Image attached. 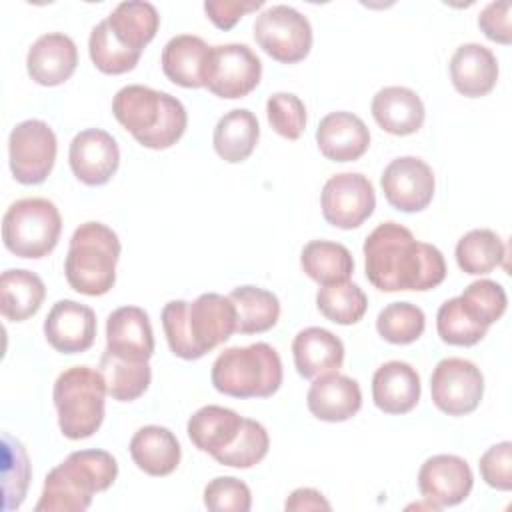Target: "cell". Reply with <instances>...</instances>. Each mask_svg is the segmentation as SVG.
<instances>
[{"label":"cell","instance_id":"2","mask_svg":"<svg viewBox=\"0 0 512 512\" xmlns=\"http://www.w3.org/2000/svg\"><path fill=\"white\" fill-rule=\"evenodd\" d=\"M162 328L174 356L198 360L236 332V308L216 292H204L194 302L170 300L162 308Z\"/></svg>","mask_w":512,"mask_h":512},{"label":"cell","instance_id":"13","mask_svg":"<svg viewBox=\"0 0 512 512\" xmlns=\"http://www.w3.org/2000/svg\"><path fill=\"white\" fill-rule=\"evenodd\" d=\"M430 394L440 412L466 416L478 408L484 396V376L466 358H444L430 376Z\"/></svg>","mask_w":512,"mask_h":512},{"label":"cell","instance_id":"39","mask_svg":"<svg viewBox=\"0 0 512 512\" xmlns=\"http://www.w3.org/2000/svg\"><path fill=\"white\" fill-rule=\"evenodd\" d=\"M88 52L92 64L102 74H126L136 68L142 54L124 48L110 32L106 20L98 22L88 38Z\"/></svg>","mask_w":512,"mask_h":512},{"label":"cell","instance_id":"1","mask_svg":"<svg viewBox=\"0 0 512 512\" xmlns=\"http://www.w3.org/2000/svg\"><path fill=\"white\" fill-rule=\"evenodd\" d=\"M364 268L368 282L382 292H426L446 278L442 252L414 238L398 222L378 224L364 240Z\"/></svg>","mask_w":512,"mask_h":512},{"label":"cell","instance_id":"47","mask_svg":"<svg viewBox=\"0 0 512 512\" xmlns=\"http://www.w3.org/2000/svg\"><path fill=\"white\" fill-rule=\"evenodd\" d=\"M262 4V0H206L204 12L216 28L230 30L244 14L258 10Z\"/></svg>","mask_w":512,"mask_h":512},{"label":"cell","instance_id":"6","mask_svg":"<svg viewBox=\"0 0 512 512\" xmlns=\"http://www.w3.org/2000/svg\"><path fill=\"white\" fill-rule=\"evenodd\" d=\"M282 378V360L266 342L226 348L210 372L212 386L232 398H270L282 386Z\"/></svg>","mask_w":512,"mask_h":512},{"label":"cell","instance_id":"43","mask_svg":"<svg viewBox=\"0 0 512 512\" xmlns=\"http://www.w3.org/2000/svg\"><path fill=\"white\" fill-rule=\"evenodd\" d=\"M266 116L272 130L286 140H298L306 128V106L292 92L272 94L266 102Z\"/></svg>","mask_w":512,"mask_h":512},{"label":"cell","instance_id":"30","mask_svg":"<svg viewBox=\"0 0 512 512\" xmlns=\"http://www.w3.org/2000/svg\"><path fill=\"white\" fill-rule=\"evenodd\" d=\"M260 138L258 118L248 108L226 112L214 126L212 144L216 154L228 164H240L250 158Z\"/></svg>","mask_w":512,"mask_h":512},{"label":"cell","instance_id":"38","mask_svg":"<svg viewBox=\"0 0 512 512\" xmlns=\"http://www.w3.org/2000/svg\"><path fill=\"white\" fill-rule=\"evenodd\" d=\"M426 328L422 308L412 302H392L384 306L376 318L378 334L390 344H412Z\"/></svg>","mask_w":512,"mask_h":512},{"label":"cell","instance_id":"9","mask_svg":"<svg viewBox=\"0 0 512 512\" xmlns=\"http://www.w3.org/2000/svg\"><path fill=\"white\" fill-rule=\"evenodd\" d=\"M254 40L270 58L282 64H296L310 54L312 26L296 8L276 4L256 16Z\"/></svg>","mask_w":512,"mask_h":512},{"label":"cell","instance_id":"41","mask_svg":"<svg viewBox=\"0 0 512 512\" xmlns=\"http://www.w3.org/2000/svg\"><path fill=\"white\" fill-rule=\"evenodd\" d=\"M2 478H4V510H14L24 502L30 482V460L20 440L10 434L2 436Z\"/></svg>","mask_w":512,"mask_h":512},{"label":"cell","instance_id":"16","mask_svg":"<svg viewBox=\"0 0 512 512\" xmlns=\"http://www.w3.org/2000/svg\"><path fill=\"white\" fill-rule=\"evenodd\" d=\"M474 486L468 462L456 454H436L424 460L418 470V488L426 502L438 508L464 502Z\"/></svg>","mask_w":512,"mask_h":512},{"label":"cell","instance_id":"25","mask_svg":"<svg viewBox=\"0 0 512 512\" xmlns=\"http://www.w3.org/2000/svg\"><path fill=\"white\" fill-rule=\"evenodd\" d=\"M376 124L394 136H408L422 128L426 110L420 96L406 86L380 88L370 104Z\"/></svg>","mask_w":512,"mask_h":512},{"label":"cell","instance_id":"46","mask_svg":"<svg viewBox=\"0 0 512 512\" xmlns=\"http://www.w3.org/2000/svg\"><path fill=\"white\" fill-rule=\"evenodd\" d=\"M510 2H490L478 14V28L492 42L508 46L512 42V26H510Z\"/></svg>","mask_w":512,"mask_h":512},{"label":"cell","instance_id":"15","mask_svg":"<svg viewBox=\"0 0 512 512\" xmlns=\"http://www.w3.org/2000/svg\"><path fill=\"white\" fill-rule=\"evenodd\" d=\"M68 164L76 180L86 186L106 184L118 170L120 148L112 134L100 128L78 132L68 150Z\"/></svg>","mask_w":512,"mask_h":512},{"label":"cell","instance_id":"33","mask_svg":"<svg viewBox=\"0 0 512 512\" xmlns=\"http://www.w3.org/2000/svg\"><path fill=\"white\" fill-rule=\"evenodd\" d=\"M300 266L320 286L346 282L354 272V258L344 244L312 240L300 252Z\"/></svg>","mask_w":512,"mask_h":512},{"label":"cell","instance_id":"14","mask_svg":"<svg viewBox=\"0 0 512 512\" xmlns=\"http://www.w3.org/2000/svg\"><path fill=\"white\" fill-rule=\"evenodd\" d=\"M380 184L386 202L406 214L428 208L436 190L432 168L416 156L394 158L384 168Z\"/></svg>","mask_w":512,"mask_h":512},{"label":"cell","instance_id":"48","mask_svg":"<svg viewBox=\"0 0 512 512\" xmlns=\"http://www.w3.org/2000/svg\"><path fill=\"white\" fill-rule=\"evenodd\" d=\"M286 510L290 512H306V510H330V502L322 496V492L314 490V488H296L286 504H284Z\"/></svg>","mask_w":512,"mask_h":512},{"label":"cell","instance_id":"40","mask_svg":"<svg viewBox=\"0 0 512 512\" xmlns=\"http://www.w3.org/2000/svg\"><path fill=\"white\" fill-rule=\"evenodd\" d=\"M462 310L478 324L490 328L506 312L508 296L506 290L488 278L476 280L464 288L458 296Z\"/></svg>","mask_w":512,"mask_h":512},{"label":"cell","instance_id":"45","mask_svg":"<svg viewBox=\"0 0 512 512\" xmlns=\"http://www.w3.org/2000/svg\"><path fill=\"white\" fill-rule=\"evenodd\" d=\"M482 480L496 490L508 492L512 488V442L504 440L490 446L478 462Z\"/></svg>","mask_w":512,"mask_h":512},{"label":"cell","instance_id":"44","mask_svg":"<svg viewBox=\"0 0 512 512\" xmlns=\"http://www.w3.org/2000/svg\"><path fill=\"white\" fill-rule=\"evenodd\" d=\"M204 506L214 512H248L252 494L240 478L216 476L204 488Z\"/></svg>","mask_w":512,"mask_h":512},{"label":"cell","instance_id":"8","mask_svg":"<svg viewBox=\"0 0 512 512\" xmlns=\"http://www.w3.org/2000/svg\"><path fill=\"white\" fill-rule=\"evenodd\" d=\"M62 232V218L48 198H22L8 206L2 216L4 246L18 258L48 256Z\"/></svg>","mask_w":512,"mask_h":512},{"label":"cell","instance_id":"11","mask_svg":"<svg viewBox=\"0 0 512 512\" xmlns=\"http://www.w3.org/2000/svg\"><path fill=\"white\" fill-rule=\"evenodd\" d=\"M262 78V62L256 52L246 44H220L212 46L204 88L224 100L248 96Z\"/></svg>","mask_w":512,"mask_h":512},{"label":"cell","instance_id":"5","mask_svg":"<svg viewBox=\"0 0 512 512\" xmlns=\"http://www.w3.org/2000/svg\"><path fill=\"white\" fill-rule=\"evenodd\" d=\"M120 240L112 228L102 222L80 224L64 258V274L72 290L86 296H102L116 282V264L120 258Z\"/></svg>","mask_w":512,"mask_h":512},{"label":"cell","instance_id":"7","mask_svg":"<svg viewBox=\"0 0 512 512\" xmlns=\"http://www.w3.org/2000/svg\"><path fill=\"white\" fill-rule=\"evenodd\" d=\"M106 382L100 370L72 366L64 370L52 390L60 432L70 440L90 438L104 422Z\"/></svg>","mask_w":512,"mask_h":512},{"label":"cell","instance_id":"37","mask_svg":"<svg viewBox=\"0 0 512 512\" xmlns=\"http://www.w3.org/2000/svg\"><path fill=\"white\" fill-rule=\"evenodd\" d=\"M268 448H270V436L266 428L252 418H244L232 444H228L222 452H218L212 458L218 464H224L230 468H252L264 460V456L268 454Z\"/></svg>","mask_w":512,"mask_h":512},{"label":"cell","instance_id":"27","mask_svg":"<svg viewBox=\"0 0 512 512\" xmlns=\"http://www.w3.org/2000/svg\"><path fill=\"white\" fill-rule=\"evenodd\" d=\"M134 464L148 476L172 474L182 458L178 438L164 426H144L130 440Z\"/></svg>","mask_w":512,"mask_h":512},{"label":"cell","instance_id":"23","mask_svg":"<svg viewBox=\"0 0 512 512\" xmlns=\"http://www.w3.org/2000/svg\"><path fill=\"white\" fill-rule=\"evenodd\" d=\"M450 80L466 98L486 96L498 82V60L490 48L478 42L462 44L450 58Z\"/></svg>","mask_w":512,"mask_h":512},{"label":"cell","instance_id":"28","mask_svg":"<svg viewBox=\"0 0 512 512\" xmlns=\"http://www.w3.org/2000/svg\"><path fill=\"white\" fill-rule=\"evenodd\" d=\"M112 36L128 50L142 54L160 28V14L154 4L144 0L120 2L106 18Z\"/></svg>","mask_w":512,"mask_h":512},{"label":"cell","instance_id":"31","mask_svg":"<svg viewBox=\"0 0 512 512\" xmlns=\"http://www.w3.org/2000/svg\"><path fill=\"white\" fill-rule=\"evenodd\" d=\"M46 298L42 278L24 268L4 270L0 276V312L10 322L34 316Z\"/></svg>","mask_w":512,"mask_h":512},{"label":"cell","instance_id":"20","mask_svg":"<svg viewBox=\"0 0 512 512\" xmlns=\"http://www.w3.org/2000/svg\"><path fill=\"white\" fill-rule=\"evenodd\" d=\"M78 66V48L74 40L62 32L42 34L28 50V76L40 86L64 84Z\"/></svg>","mask_w":512,"mask_h":512},{"label":"cell","instance_id":"4","mask_svg":"<svg viewBox=\"0 0 512 512\" xmlns=\"http://www.w3.org/2000/svg\"><path fill=\"white\" fill-rule=\"evenodd\" d=\"M118 476V462L106 450H76L54 466L40 494L36 512H84L94 492L108 490Z\"/></svg>","mask_w":512,"mask_h":512},{"label":"cell","instance_id":"19","mask_svg":"<svg viewBox=\"0 0 512 512\" xmlns=\"http://www.w3.org/2000/svg\"><path fill=\"white\" fill-rule=\"evenodd\" d=\"M316 144L320 154L332 162H354L366 154L370 130L352 112H330L316 128Z\"/></svg>","mask_w":512,"mask_h":512},{"label":"cell","instance_id":"32","mask_svg":"<svg viewBox=\"0 0 512 512\" xmlns=\"http://www.w3.org/2000/svg\"><path fill=\"white\" fill-rule=\"evenodd\" d=\"M228 298L236 308L238 334L268 332L280 318V300L270 290L246 284L234 288Z\"/></svg>","mask_w":512,"mask_h":512},{"label":"cell","instance_id":"26","mask_svg":"<svg viewBox=\"0 0 512 512\" xmlns=\"http://www.w3.org/2000/svg\"><path fill=\"white\" fill-rule=\"evenodd\" d=\"M212 46L200 36L178 34L162 50L164 76L182 88H202Z\"/></svg>","mask_w":512,"mask_h":512},{"label":"cell","instance_id":"36","mask_svg":"<svg viewBox=\"0 0 512 512\" xmlns=\"http://www.w3.org/2000/svg\"><path fill=\"white\" fill-rule=\"evenodd\" d=\"M316 306L326 320L350 326L364 318L368 298L358 284L346 280L322 286L316 294Z\"/></svg>","mask_w":512,"mask_h":512},{"label":"cell","instance_id":"3","mask_svg":"<svg viewBox=\"0 0 512 512\" xmlns=\"http://www.w3.org/2000/svg\"><path fill=\"white\" fill-rule=\"evenodd\" d=\"M112 114L138 144L150 150L174 146L188 126L186 108L176 96L142 84L120 88L112 100Z\"/></svg>","mask_w":512,"mask_h":512},{"label":"cell","instance_id":"10","mask_svg":"<svg viewBox=\"0 0 512 512\" xmlns=\"http://www.w3.org/2000/svg\"><path fill=\"white\" fill-rule=\"evenodd\" d=\"M56 152V134L44 120H24L8 136L10 172L20 184H42L54 168Z\"/></svg>","mask_w":512,"mask_h":512},{"label":"cell","instance_id":"18","mask_svg":"<svg viewBox=\"0 0 512 512\" xmlns=\"http://www.w3.org/2000/svg\"><path fill=\"white\" fill-rule=\"evenodd\" d=\"M106 350L118 358L148 362L154 354V332L140 306L116 308L106 320Z\"/></svg>","mask_w":512,"mask_h":512},{"label":"cell","instance_id":"42","mask_svg":"<svg viewBox=\"0 0 512 512\" xmlns=\"http://www.w3.org/2000/svg\"><path fill=\"white\" fill-rule=\"evenodd\" d=\"M436 330L442 342L450 346H474L478 344L488 328L474 322L460 306L458 296L446 300L436 314Z\"/></svg>","mask_w":512,"mask_h":512},{"label":"cell","instance_id":"29","mask_svg":"<svg viewBox=\"0 0 512 512\" xmlns=\"http://www.w3.org/2000/svg\"><path fill=\"white\" fill-rule=\"evenodd\" d=\"M242 416L224 406L208 404L198 408L186 424V432L190 442L200 450L210 456H216L222 452L232 440L236 438L240 426H242Z\"/></svg>","mask_w":512,"mask_h":512},{"label":"cell","instance_id":"17","mask_svg":"<svg viewBox=\"0 0 512 512\" xmlns=\"http://www.w3.org/2000/svg\"><path fill=\"white\" fill-rule=\"evenodd\" d=\"M46 342L60 354H80L96 340V314L76 300H58L44 320Z\"/></svg>","mask_w":512,"mask_h":512},{"label":"cell","instance_id":"21","mask_svg":"<svg viewBox=\"0 0 512 512\" xmlns=\"http://www.w3.org/2000/svg\"><path fill=\"white\" fill-rule=\"evenodd\" d=\"M306 406L312 416L324 422L350 420L362 406L360 384L338 372L318 376L308 388Z\"/></svg>","mask_w":512,"mask_h":512},{"label":"cell","instance_id":"22","mask_svg":"<svg viewBox=\"0 0 512 512\" xmlns=\"http://www.w3.org/2000/svg\"><path fill=\"white\" fill-rule=\"evenodd\" d=\"M420 376L402 360L382 364L372 376V400L384 414H408L420 400Z\"/></svg>","mask_w":512,"mask_h":512},{"label":"cell","instance_id":"34","mask_svg":"<svg viewBox=\"0 0 512 512\" xmlns=\"http://www.w3.org/2000/svg\"><path fill=\"white\" fill-rule=\"evenodd\" d=\"M98 370L104 376L108 396L118 402H132L140 398L148 390L152 380V370L148 362L124 360L110 354L108 350H104Z\"/></svg>","mask_w":512,"mask_h":512},{"label":"cell","instance_id":"24","mask_svg":"<svg viewBox=\"0 0 512 512\" xmlns=\"http://www.w3.org/2000/svg\"><path fill=\"white\" fill-rule=\"evenodd\" d=\"M292 356L298 374L306 380H314L318 376L338 372L342 368L344 344L330 330L310 326L294 336Z\"/></svg>","mask_w":512,"mask_h":512},{"label":"cell","instance_id":"12","mask_svg":"<svg viewBox=\"0 0 512 512\" xmlns=\"http://www.w3.org/2000/svg\"><path fill=\"white\" fill-rule=\"evenodd\" d=\"M320 206L322 216L330 226L340 230L358 228L376 208L374 186L360 172L334 174L322 188Z\"/></svg>","mask_w":512,"mask_h":512},{"label":"cell","instance_id":"35","mask_svg":"<svg viewBox=\"0 0 512 512\" xmlns=\"http://www.w3.org/2000/svg\"><path fill=\"white\" fill-rule=\"evenodd\" d=\"M506 246L502 238L490 228H474L466 232L456 244V262L462 272L484 276L502 264Z\"/></svg>","mask_w":512,"mask_h":512}]
</instances>
